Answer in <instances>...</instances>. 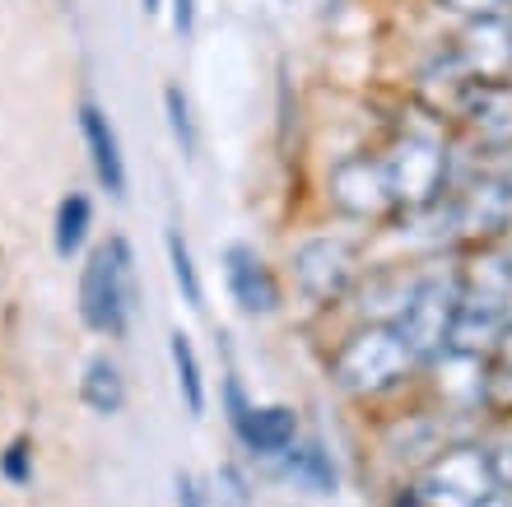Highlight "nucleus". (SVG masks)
Masks as SVG:
<instances>
[{"mask_svg":"<svg viewBox=\"0 0 512 507\" xmlns=\"http://www.w3.org/2000/svg\"><path fill=\"white\" fill-rule=\"evenodd\" d=\"M508 28H512V14H508Z\"/></svg>","mask_w":512,"mask_h":507,"instance_id":"nucleus-33","label":"nucleus"},{"mask_svg":"<svg viewBox=\"0 0 512 507\" xmlns=\"http://www.w3.org/2000/svg\"><path fill=\"white\" fill-rule=\"evenodd\" d=\"M247 410H252V401H247V391H243V377L229 368V373H224V414H229V424L238 428Z\"/></svg>","mask_w":512,"mask_h":507,"instance_id":"nucleus-26","label":"nucleus"},{"mask_svg":"<svg viewBox=\"0 0 512 507\" xmlns=\"http://www.w3.org/2000/svg\"><path fill=\"white\" fill-rule=\"evenodd\" d=\"M163 112H168V131H173L177 149L196 159V149H201V131H196V117H191V98L182 84H163Z\"/></svg>","mask_w":512,"mask_h":507,"instance_id":"nucleus-21","label":"nucleus"},{"mask_svg":"<svg viewBox=\"0 0 512 507\" xmlns=\"http://www.w3.org/2000/svg\"><path fill=\"white\" fill-rule=\"evenodd\" d=\"M140 5H145V14H159L163 10V0H140Z\"/></svg>","mask_w":512,"mask_h":507,"instance_id":"nucleus-32","label":"nucleus"},{"mask_svg":"<svg viewBox=\"0 0 512 507\" xmlns=\"http://www.w3.org/2000/svg\"><path fill=\"white\" fill-rule=\"evenodd\" d=\"M364 266V242L354 233H336V228L298 238L289 252V280H294L298 298L312 307H345Z\"/></svg>","mask_w":512,"mask_h":507,"instance_id":"nucleus-6","label":"nucleus"},{"mask_svg":"<svg viewBox=\"0 0 512 507\" xmlns=\"http://www.w3.org/2000/svg\"><path fill=\"white\" fill-rule=\"evenodd\" d=\"M177 507H210V489L187 470L177 475Z\"/></svg>","mask_w":512,"mask_h":507,"instance_id":"nucleus-28","label":"nucleus"},{"mask_svg":"<svg viewBox=\"0 0 512 507\" xmlns=\"http://www.w3.org/2000/svg\"><path fill=\"white\" fill-rule=\"evenodd\" d=\"M326 377L350 401H401L419 387V359L391 321H350L326 354Z\"/></svg>","mask_w":512,"mask_h":507,"instance_id":"nucleus-1","label":"nucleus"},{"mask_svg":"<svg viewBox=\"0 0 512 507\" xmlns=\"http://www.w3.org/2000/svg\"><path fill=\"white\" fill-rule=\"evenodd\" d=\"M28 442H10L5 447V456H0V475L10 484H28V475H33V466H28Z\"/></svg>","mask_w":512,"mask_h":507,"instance_id":"nucleus-25","label":"nucleus"},{"mask_svg":"<svg viewBox=\"0 0 512 507\" xmlns=\"http://www.w3.org/2000/svg\"><path fill=\"white\" fill-rule=\"evenodd\" d=\"M461 312V284H457V256H424L415 280V294L401 307V317L391 321L401 331L405 349L424 363H433L443 349H452V331H457Z\"/></svg>","mask_w":512,"mask_h":507,"instance_id":"nucleus-3","label":"nucleus"},{"mask_svg":"<svg viewBox=\"0 0 512 507\" xmlns=\"http://www.w3.org/2000/svg\"><path fill=\"white\" fill-rule=\"evenodd\" d=\"M168 354H173V373H177V396L187 405L191 419H201L205 414V401H210V391H205V368H201V354L191 345L187 331H173L168 335Z\"/></svg>","mask_w":512,"mask_h":507,"instance_id":"nucleus-17","label":"nucleus"},{"mask_svg":"<svg viewBox=\"0 0 512 507\" xmlns=\"http://www.w3.org/2000/svg\"><path fill=\"white\" fill-rule=\"evenodd\" d=\"M135 312V261L131 242L108 238L80 275V317L103 335H126Z\"/></svg>","mask_w":512,"mask_h":507,"instance_id":"nucleus-8","label":"nucleus"},{"mask_svg":"<svg viewBox=\"0 0 512 507\" xmlns=\"http://www.w3.org/2000/svg\"><path fill=\"white\" fill-rule=\"evenodd\" d=\"M424 10L443 24H475V19H508L512 0H424Z\"/></svg>","mask_w":512,"mask_h":507,"instance_id":"nucleus-22","label":"nucleus"},{"mask_svg":"<svg viewBox=\"0 0 512 507\" xmlns=\"http://www.w3.org/2000/svg\"><path fill=\"white\" fill-rule=\"evenodd\" d=\"M494 359H499V363H503V368H512V321H508V331H503L499 349H494Z\"/></svg>","mask_w":512,"mask_h":507,"instance_id":"nucleus-30","label":"nucleus"},{"mask_svg":"<svg viewBox=\"0 0 512 507\" xmlns=\"http://www.w3.org/2000/svg\"><path fill=\"white\" fill-rule=\"evenodd\" d=\"M452 135L485 159L512 149V80H480L461 94L452 112Z\"/></svg>","mask_w":512,"mask_h":507,"instance_id":"nucleus-10","label":"nucleus"},{"mask_svg":"<svg viewBox=\"0 0 512 507\" xmlns=\"http://www.w3.org/2000/svg\"><path fill=\"white\" fill-rule=\"evenodd\" d=\"M163 247H168V266H173V284L182 303L191 312H205V284H201V266H196V256H191V242L182 238V228H168L163 233Z\"/></svg>","mask_w":512,"mask_h":507,"instance_id":"nucleus-19","label":"nucleus"},{"mask_svg":"<svg viewBox=\"0 0 512 507\" xmlns=\"http://www.w3.org/2000/svg\"><path fill=\"white\" fill-rule=\"evenodd\" d=\"M89 224H94V205H89V196L70 191L66 201H61V210H56V252L61 256L80 252L84 238H89Z\"/></svg>","mask_w":512,"mask_h":507,"instance_id":"nucleus-20","label":"nucleus"},{"mask_svg":"<svg viewBox=\"0 0 512 507\" xmlns=\"http://www.w3.org/2000/svg\"><path fill=\"white\" fill-rule=\"evenodd\" d=\"M322 196L340 224H359L368 233H382L396 219V196H391L387 163H382L378 145H359L331 159L322 177Z\"/></svg>","mask_w":512,"mask_h":507,"instance_id":"nucleus-5","label":"nucleus"},{"mask_svg":"<svg viewBox=\"0 0 512 507\" xmlns=\"http://www.w3.org/2000/svg\"><path fill=\"white\" fill-rule=\"evenodd\" d=\"M80 396L94 414H122L126 405V377L112 359H94L80 377Z\"/></svg>","mask_w":512,"mask_h":507,"instance_id":"nucleus-18","label":"nucleus"},{"mask_svg":"<svg viewBox=\"0 0 512 507\" xmlns=\"http://www.w3.org/2000/svg\"><path fill=\"white\" fill-rule=\"evenodd\" d=\"M238 433V442H243L252 456H261V461H275L280 452H289L298 442V410L294 405H252V410L243 414V424L233 428Z\"/></svg>","mask_w":512,"mask_h":507,"instance_id":"nucleus-16","label":"nucleus"},{"mask_svg":"<svg viewBox=\"0 0 512 507\" xmlns=\"http://www.w3.org/2000/svg\"><path fill=\"white\" fill-rule=\"evenodd\" d=\"M275 475L289 480L294 489H303V494H317V498H331L340 489L336 456L326 452L322 438H303V433H298V442L289 452L275 456Z\"/></svg>","mask_w":512,"mask_h":507,"instance_id":"nucleus-15","label":"nucleus"},{"mask_svg":"<svg viewBox=\"0 0 512 507\" xmlns=\"http://www.w3.org/2000/svg\"><path fill=\"white\" fill-rule=\"evenodd\" d=\"M391 507H424V498H419V489L410 484V475H405V484L391 494Z\"/></svg>","mask_w":512,"mask_h":507,"instance_id":"nucleus-29","label":"nucleus"},{"mask_svg":"<svg viewBox=\"0 0 512 507\" xmlns=\"http://www.w3.org/2000/svg\"><path fill=\"white\" fill-rule=\"evenodd\" d=\"M168 14H173V33L177 38H191L196 33V10H201V0H163Z\"/></svg>","mask_w":512,"mask_h":507,"instance_id":"nucleus-27","label":"nucleus"},{"mask_svg":"<svg viewBox=\"0 0 512 507\" xmlns=\"http://www.w3.org/2000/svg\"><path fill=\"white\" fill-rule=\"evenodd\" d=\"M224 289L238 303L243 317H275L284 307V284L270 270V261L252 242H229L224 247Z\"/></svg>","mask_w":512,"mask_h":507,"instance_id":"nucleus-12","label":"nucleus"},{"mask_svg":"<svg viewBox=\"0 0 512 507\" xmlns=\"http://www.w3.org/2000/svg\"><path fill=\"white\" fill-rule=\"evenodd\" d=\"M485 507H512V494H499V498H489Z\"/></svg>","mask_w":512,"mask_h":507,"instance_id":"nucleus-31","label":"nucleus"},{"mask_svg":"<svg viewBox=\"0 0 512 507\" xmlns=\"http://www.w3.org/2000/svg\"><path fill=\"white\" fill-rule=\"evenodd\" d=\"M457 284H461V312L452 349L471 354H494L512 321V238L475 242L457 256Z\"/></svg>","mask_w":512,"mask_h":507,"instance_id":"nucleus-2","label":"nucleus"},{"mask_svg":"<svg viewBox=\"0 0 512 507\" xmlns=\"http://www.w3.org/2000/svg\"><path fill=\"white\" fill-rule=\"evenodd\" d=\"M419 266L424 256H387V261H368L354 294L345 298L350 307V321H396L401 307L410 303L415 294V280H419Z\"/></svg>","mask_w":512,"mask_h":507,"instance_id":"nucleus-11","label":"nucleus"},{"mask_svg":"<svg viewBox=\"0 0 512 507\" xmlns=\"http://www.w3.org/2000/svg\"><path fill=\"white\" fill-rule=\"evenodd\" d=\"M210 507H252V480L238 461H224L210 480Z\"/></svg>","mask_w":512,"mask_h":507,"instance_id":"nucleus-23","label":"nucleus"},{"mask_svg":"<svg viewBox=\"0 0 512 507\" xmlns=\"http://www.w3.org/2000/svg\"><path fill=\"white\" fill-rule=\"evenodd\" d=\"M457 47L461 70L480 80H512V28L508 19H475V24H443Z\"/></svg>","mask_w":512,"mask_h":507,"instance_id":"nucleus-13","label":"nucleus"},{"mask_svg":"<svg viewBox=\"0 0 512 507\" xmlns=\"http://www.w3.org/2000/svg\"><path fill=\"white\" fill-rule=\"evenodd\" d=\"M461 433H466V428L452 424V419H447L438 405L424 401L419 391H410V405L382 419V452H387L405 475H415L443 442L461 438Z\"/></svg>","mask_w":512,"mask_h":507,"instance_id":"nucleus-9","label":"nucleus"},{"mask_svg":"<svg viewBox=\"0 0 512 507\" xmlns=\"http://www.w3.org/2000/svg\"><path fill=\"white\" fill-rule=\"evenodd\" d=\"M410 484L419 489L424 507H485L489 498L503 494L489 447L480 433H461V438L443 442L424 466L410 475Z\"/></svg>","mask_w":512,"mask_h":507,"instance_id":"nucleus-4","label":"nucleus"},{"mask_svg":"<svg viewBox=\"0 0 512 507\" xmlns=\"http://www.w3.org/2000/svg\"><path fill=\"white\" fill-rule=\"evenodd\" d=\"M480 438L489 447V461H494V475H499L503 494H512V419L503 424H485L480 428Z\"/></svg>","mask_w":512,"mask_h":507,"instance_id":"nucleus-24","label":"nucleus"},{"mask_svg":"<svg viewBox=\"0 0 512 507\" xmlns=\"http://www.w3.org/2000/svg\"><path fill=\"white\" fill-rule=\"evenodd\" d=\"M489 377H494V354H471V349H443L433 363L419 368V396L461 424L466 433L485 428Z\"/></svg>","mask_w":512,"mask_h":507,"instance_id":"nucleus-7","label":"nucleus"},{"mask_svg":"<svg viewBox=\"0 0 512 507\" xmlns=\"http://www.w3.org/2000/svg\"><path fill=\"white\" fill-rule=\"evenodd\" d=\"M80 131H84V149H89V163H94V177L103 182L112 201L126 196V159H122V140L112 131L108 112L98 103H80Z\"/></svg>","mask_w":512,"mask_h":507,"instance_id":"nucleus-14","label":"nucleus"}]
</instances>
